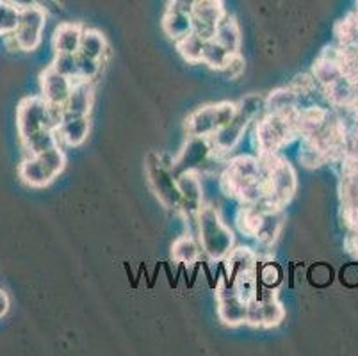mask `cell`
<instances>
[{
    "mask_svg": "<svg viewBox=\"0 0 358 356\" xmlns=\"http://www.w3.org/2000/svg\"><path fill=\"white\" fill-rule=\"evenodd\" d=\"M221 189L227 196L237 198L243 204H259L266 196V182L259 159L239 155L229 162L221 175Z\"/></svg>",
    "mask_w": 358,
    "mask_h": 356,
    "instance_id": "cell-1",
    "label": "cell"
},
{
    "mask_svg": "<svg viewBox=\"0 0 358 356\" xmlns=\"http://www.w3.org/2000/svg\"><path fill=\"white\" fill-rule=\"evenodd\" d=\"M298 113L299 109L284 114L266 113V116L260 118L255 129V139L260 153H278V150L299 136Z\"/></svg>",
    "mask_w": 358,
    "mask_h": 356,
    "instance_id": "cell-2",
    "label": "cell"
},
{
    "mask_svg": "<svg viewBox=\"0 0 358 356\" xmlns=\"http://www.w3.org/2000/svg\"><path fill=\"white\" fill-rule=\"evenodd\" d=\"M198 241L201 250L213 260H224L234 250V234L221 221L216 208L203 207L198 211Z\"/></svg>",
    "mask_w": 358,
    "mask_h": 356,
    "instance_id": "cell-3",
    "label": "cell"
},
{
    "mask_svg": "<svg viewBox=\"0 0 358 356\" xmlns=\"http://www.w3.org/2000/svg\"><path fill=\"white\" fill-rule=\"evenodd\" d=\"M237 114V104L234 102H220L214 106H203L194 111L187 122H185V130L189 137H205L209 139L210 136L217 132L221 127L232 122Z\"/></svg>",
    "mask_w": 358,
    "mask_h": 356,
    "instance_id": "cell-4",
    "label": "cell"
},
{
    "mask_svg": "<svg viewBox=\"0 0 358 356\" xmlns=\"http://www.w3.org/2000/svg\"><path fill=\"white\" fill-rule=\"evenodd\" d=\"M16 127H18V134L20 139H27L38 130L52 129L55 130L54 122L50 116V107L48 102L41 94L38 97H27L24 98L16 111Z\"/></svg>",
    "mask_w": 358,
    "mask_h": 356,
    "instance_id": "cell-5",
    "label": "cell"
},
{
    "mask_svg": "<svg viewBox=\"0 0 358 356\" xmlns=\"http://www.w3.org/2000/svg\"><path fill=\"white\" fill-rule=\"evenodd\" d=\"M146 175H148L150 187L166 208H180L182 198L177 185V176H173L168 166L162 164L161 157H148Z\"/></svg>",
    "mask_w": 358,
    "mask_h": 356,
    "instance_id": "cell-6",
    "label": "cell"
},
{
    "mask_svg": "<svg viewBox=\"0 0 358 356\" xmlns=\"http://www.w3.org/2000/svg\"><path fill=\"white\" fill-rule=\"evenodd\" d=\"M47 13L41 8H38V6L22 9L18 27L13 32V36H15L18 45H20V50L32 52L40 47L45 24H47Z\"/></svg>",
    "mask_w": 358,
    "mask_h": 356,
    "instance_id": "cell-7",
    "label": "cell"
},
{
    "mask_svg": "<svg viewBox=\"0 0 358 356\" xmlns=\"http://www.w3.org/2000/svg\"><path fill=\"white\" fill-rule=\"evenodd\" d=\"M227 15L223 0H196L191 8L193 18V32L201 39H213L217 25Z\"/></svg>",
    "mask_w": 358,
    "mask_h": 356,
    "instance_id": "cell-8",
    "label": "cell"
},
{
    "mask_svg": "<svg viewBox=\"0 0 358 356\" xmlns=\"http://www.w3.org/2000/svg\"><path fill=\"white\" fill-rule=\"evenodd\" d=\"M246 305L237 290L234 289V283L224 282L217 289V318L227 326H239L246 322Z\"/></svg>",
    "mask_w": 358,
    "mask_h": 356,
    "instance_id": "cell-9",
    "label": "cell"
},
{
    "mask_svg": "<svg viewBox=\"0 0 358 356\" xmlns=\"http://www.w3.org/2000/svg\"><path fill=\"white\" fill-rule=\"evenodd\" d=\"M177 185L180 191V211L184 215L198 214L203 200V189H201L200 173L196 169H185L177 175Z\"/></svg>",
    "mask_w": 358,
    "mask_h": 356,
    "instance_id": "cell-10",
    "label": "cell"
},
{
    "mask_svg": "<svg viewBox=\"0 0 358 356\" xmlns=\"http://www.w3.org/2000/svg\"><path fill=\"white\" fill-rule=\"evenodd\" d=\"M71 86H73V80L64 77V75H61L59 71H55L52 66H48L47 70L41 73V97H43L48 104L64 106L68 97H70Z\"/></svg>",
    "mask_w": 358,
    "mask_h": 356,
    "instance_id": "cell-11",
    "label": "cell"
},
{
    "mask_svg": "<svg viewBox=\"0 0 358 356\" xmlns=\"http://www.w3.org/2000/svg\"><path fill=\"white\" fill-rule=\"evenodd\" d=\"M18 175L22 182L29 187L43 189L55 180V175L47 168L43 161L38 155H27L18 166Z\"/></svg>",
    "mask_w": 358,
    "mask_h": 356,
    "instance_id": "cell-12",
    "label": "cell"
},
{
    "mask_svg": "<svg viewBox=\"0 0 358 356\" xmlns=\"http://www.w3.org/2000/svg\"><path fill=\"white\" fill-rule=\"evenodd\" d=\"M91 107H93V86H91L90 80L75 78L70 97H68L66 104H64V114L90 116Z\"/></svg>",
    "mask_w": 358,
    "mask_h": 356,
    "instance_id": "cell-13",
    "label": "cell"
},
{
    "mask_svg": "<svg viewBox=\"0 0 358 356\" xmlns=\"http://www.w3.org/2000/svg\"><path fill=\"white\" fill-rule=\"evenodd\" d=\"M162 31L166 32L169 39L177 43L178 39L185 38L193 32V18L189 11L177 8V6L168 4L164 16H162Z\"/></svg>",
    "mask_w": 358,
    "mask_h": 356,
    "instance_id": "cell-14",
    "label": "cell"
},
{
    "mask_svg": "<svg viewBox=\"0 0 358 356\" xmlns=\"http://www.w3.org/2000/svg\"><path fill=\"white\" fill-rule=\"evenodd\" d=\"M59 143L68 146H80L90 134V116H71L64 114L63 122L55 129Z\"/></svg>",
    "mask_w": 358,
    "mask_h": 356,
    "instance_id": "cell-15",
    "label": "cell"
},
{
    "mask_svg": "<svg viewBox=\"0 0 358 356\" xmlns=\"http://www.w3.org/2000/svg\"><path fill=\"white\" fill-rule=\"evenodd\" d=\"M84 27L73 22H64L57 25L54 32V50L63 52V54H79L80 39H83Z\"/></svg>",
    "mask_w": 358,
    "mask_h": 356,
    "instance_id": "cell-16",
    "label": "cell"
},
{
    "mask_svg": "<svg viewBox=\"0 0 358 356\" xmlns=\"http://www.w3.org/2000/svg\"><path fill=\"white\" fill-rule=\"evenodd\" d=\"M255 298H259L260 303H262L264 328H273V326H278L280 322L284 321L285 310L282 303L278 301L276 289H268V287H264L262 290L257 289Z\"/></svg>",
    "mask_w": 358,
    "mask_h": 356,
    "instance_id": "cell-17",
    "label": "cell"
},
{
    "mask_svg": "<svg viewBox=\"0 0 358 356\" xmlns=\"http://www.w3.org/2000/svg\"><path fill=\"white\" fill-rule=\"evenodd\" d=\"M328 116H330V113L319 106H310L305 107V109H299L298 134L301 137L314 136V134L327 123Z\"/></svg>",
    "mask_w": 358,
    "mask_h": 356,
    "instance_id": "cell-18",
    "label": "cell"
},
{
    "mask_svg": "<svg viewBox=\"0 0 358 356\" xmlns=\"http://www.w3.org/2000/svg\"><path fill=\"white\" fill-rule=\"evenodd\" d=\"M214 39L220 45H223L230 54H236V52L241 50V29L236 16L229 15V13L224 15V18L221 20V24L217 25Z\"/></svg>",
    "mask_w": 358,
    "mask_h": 356,
    "instance_id": "cell-19",
    "label": "cell"
},
{
    "mask_svg": "<svg viewBox=\"0 0 358 356\" xmlns=\"http://www.w3.org/2000/svg\"><path fill=\"white\" fill-rule=\"evenodd\" d=\"M282 225H284L282 208L264 212L262 223H260V228L259 232H257L255 239L259 241L260 244H264V246H271L276 241V237H278L280 230H282Z\"/></svg>",
    "mask_w": 358,
    "mask_h": 356,
    "instance_id": "cell-20",
    "label": "cell"
},
{
    "mask_svg": "<svg viewBox=\"0 0 358 356\" xmlns=\"http://www.w3.org/2000/svg\"><path fill=\"white\" fill-rule=\"evenodd\" d=\"M299 94L292 87H282L276 90L266 98V113H291L298 109Z\"/></svg>",
    "mask_w": 358,
    "mask_h": 356,
    "instance_id": "cell-21",
    "label": "cell"
},
{
    "mask_svg": "<svg viewBox=\"0 0 358 356\" xmlns=\"http://www.w3.org/2000/svg\"><path fill=\"white\" fill-rule=\"evenodd\" d=\"M200 243L194 241V237L191 234L182 235L171 246V257H173L175 262L185 264V266H191L198 260L200 257Z\"/></svg>",
    "mask_w": 358,
    "mask_h": 356,
    "instance_id": "cell-22",
    "label": "cell"
},
{
    "mask_svg": "<svg viewBox=\"0 0 358 356\" xmlns=\"http://www.w3.org/2000/svg\"><path fill=\"white\" fill-rule=\"evenodd\" d=\"M262 215L264 211L259 205L244 204V207L241 208L236 218L237 228H239L241 234H244L246 237H255L260 228V223H262Z\"/></svg>",
    "mask_w": 358,
    "mask_h": 356,
    "instance_id": "cell-23",
    "label": "cell"
},
{
    "mask_svg": "<svg viewBox=\"0 0 358 356\" xmlns=\"http://www.w3.org/2000/svg\"><path fill=\"white\" fill-rule=\"evenodd\" d=\"M334 32L338 47L358 45V9L348 13L343 20H338L337 24H335Z\"/></svg>",
    "mask_w": 358,
    "mask_h": 356,
    "instance_id": "cell-24",
    "label": "cell"
},
{
    "mask_svg": "<svg viewBox=\"0 0 358 356\" xmlns=\"http://www.w3.org/2000/svg\"><path fill=\"white\" fill-rule=\"evenodd\" d=\"M22 145H24L27 155H40V153L47 152V150L59 145V137H57V132H55V130L43 129L34 132L32 136H29L27 139H24Z\"/></svg>",
    "mask_w": 358,
    "mask_h": 356,
    "instance_id": "cell-25",
    "label": "cell"
},
{
    "mask_svg": "<svg viewBox=\"0 0 358 356\" xmlns=\"http://www.w3.org/2000/svg\"><path fill=\"white\" fill-rule=\"evenodd\" d=\"M107 50H109V47H107V41L102 32L96 31V29H84L83 39H80V54L103 61Z\"/></svg>",
    "mask_w": 358,
    "mask_h": 356,
    "instance_id": "cell-26",
    "label": "cell"
},
{
    "mask_svg": "<svg viewBox=\"0 0 358 356\" xmlns=\"http://www.w3.org/2000/svg\"><path fill=\"white\" fill-rule=\"evenodd\" d=\"M224 260H227V267H229V273L232 276L230 283L234 282V278H236L241 271L257 267V257L250 248H237V250H232Z\"/></svg>",
    "mask_w": 358,
    "mask_h": 356,
    "instance_id": "cell-27",
    "label": "cell"
},
{
    "mask_svg": "<svg viewBox=\"0 0 358 356\" xmlns=\"http://www.w3.org/2000/svg\"><path fill=\"white\" fill-rule=\"evenodd\" d=\"M203 47L205 39H201L200 36L191 32L185 38L178 39L177 41V50L182 57L187 61L189 64H198L201 63V57H203Z\"/></svg>",
    "mask_w": 358,
    "mask_h": 356,
    "instance_id": "cell-28",
    "label": "cell"
},
{
    "mask_svg": "<svg viewBox=\"0 0 358 356\" xmlns=\"http://www.w3.org/2000/svg\"><path fill=\"white\" fill-rule=\"evenodd\" d=\"M234 289L237 290L241 298L244 301H250L257 296V287H259V278H257V267H252V269L241 271L234 278Z\"/></svg>",
    "mask_w": 358,
    "mask_h": 356,
    "instance_id": "cell-29",
    "label": "cell"
},
{
    "mask_svg": "<svg viewBox=\"0 0 358 356\" xmlns=\"http://www.w3.org/2000/svg\"><path fill=\"white\" fill-rule=\"evenodd\" d=\"M229 55H230V52L227 50L223 45L217 43L216 39L214 38L207 39V41H205V47H203V57H201V63L207 64V66L213 68V70L221 71V68L224 66V63H227Z\"/></svg>",
    "mask_w": 358,
    "mask_h": 356,
    "instance_id": "cell-30",
    "label": "cell"
},
{
    "mask_svg": "<svg viewBox=\"0 0 358 356\" xmlns=\"http://www.w3.org/2000/svg\"><path fill=\"white\" fill-rule=\"evenodd\" d=\"M20 22V9L9 4L8 0H0V36L13 34Z\"/></svg>",
    "mask_w": 358,
    "mask_h": 356,
    "instance_id": "cell-31",
    "label": "cell"
},
{
    "mask_svg": "<svg viewBox=\"0 0 358 356\" xmlns=\"http://www.w3.org/2000/svg\"><path fill=\"white\" fill-rule=\"evenodd\" d=\"M55 71H59L64 77L79 78V61H77V54H63V52H55V57L50 64Z\"/></svg>",
    "mask_w": 358,
    "mask_h": 356,
    "instance_id": "cell-32",
    "label": "cell"
},
{
    "mask_svg": "<svg viewBox=\"0 0 358 356\" xmlns=\"http://www.w3.org/2000/svg\"><path fill=\"white\" fill-rule=\"evenodd\" d=\"M298 159L299 162L303 166H307V168H319V166H323L324 162H328L327 155H324L323 152H319L308 139H303V143H301Z\"/></svg>",
    "mask_w": 358,
    "mask_h": 356,
    "instance_id": "cell-33",
    "label": "cell"
},
{
    "mask_svg": "<svg viewBox=\"0 0 358 356\" xmlns=\"http://www.w3.org/2000/svg\"><path fill=\"white\" fill-rule=\"evenodd\" d=\"M38 157H40L41 161L47 164V168L50 169L55 176H59L61 173H63L64 166H66V155H64L61 145H57V146H54V148L47 150V152L40 153Z\"/></svg>",
    "mask_w": 358,
    "mask_h": 356,
    "instance_id": "cell-34",
    "label": "cell"
},
{
    "mask_svg": "<svg viewBox=\"0 0 358 356\" xmlns=\"http://www.w3.org/2000/svg\"><path fill=\"white\" fill-rule=\"evenodd\" d=\"M77 61H79V78H84V80H95L99 77L100 70H102L103 61H99V59L87 57L84 54H77Z\"/></svg>",
    "mask_w": 358,
    "mask_h": 356,
    "instance_id": "cell-35",
    "label": "cell"
},
{
    "mask_svg": "<svg viewBox=\"0 0 358 356\" xmlns=\"http://www.w3.org/2000/svg\"><path fill=\"white\" fill-rule=\"evenodd\" d=\"M257 276H260V283L262 287H268V289H276L282 282V271L276 264L266 262L260 267V273H257Z\"/></svg>",
    "mask_w": 358,
    "mask_h": 356,
    "instance_id": "cell-36",
    "label": "cell"
},
{
    "mask_svg": "<svg viewBox=\"0 0 358 356\" xmlns=\"http://www.w3.org/2000/svg\"><path fill=\"white\" fill-rule=\"evenodd\" d=\"M244 70H246V64H244L243 55H241L239 52H236V54L229 55L224 66L221 68V73L227 78H230V80H237V78L244 73Z\"/></svg>",
    "mask_w": 358,
    "mask_h": 356,
    "instance_id": "cell-37",
    "label": "cell"
},
{
    "mask_svg": "<svg viewBox=\"0 0 358 356\" xmlns=\"http://www.w3.org/2000/svg\"><path fill=\"white\" fill-rule=\"evenodd\" d=\"M244 325L253 326V328H264V310L259 298L250 299L246 305V322Z\"/></svg>",
    "mask_w": 358,
    "mask_h": 356,
    "instance_id": "cell-38",
    "label": "cell"
},
{
    "mask_svg": "<svg viewBox=\"0 0 358 356\" xmlns=\"http://www.w3.org/2000/svg\"><path fill=\"white\" fill-rule=\"evenodd\" d=\"M315 86V78L310 77V75H298V77L292 80L291 87L298 94H308Z\"/></svg>",
    "mask_w": 358,
    "mask_h": 356,
    "instance_id": "cell-39",
    "label": "cell"
},
{
    "mask_svg": "<svg viewBox=\"0 0 358 356\" xmlns=\"http://www.w3.org/2000/svg\"><path fill=\"white\" fill-rule=\"evenodd\" d=\"M344 246H346L348 253L353 257V259L358 260V232H350L344 241Z\"/></svg>",
    "mask_w": 358,
    "mask_h": 356,
    "instance_id": "cell-40",
    "label": "cell"
},
{
    "mask_svg": "<svg viewBox=\"0 0 358 356\" xmlns=\"http://www.w3.org/2000/svg\"><path fill=\"white\" fill-rule=\"evenodd\" d=\"M36 6L43 9L47 15H59L61 6L57 0H36Z\"/></svg>",
    "mask_w": 358,
    "mask_h": 356,
    "instance_id": "cell-41",
    "label": "cell"
},
{
    "mask_svg": "<svg viewBox=\"0 0 358 356\" xmlns=\"http://www.w3.org/2000/svg\"><path fill=\"white\" fill-rule=\"evenodd\" d=\"M9 306H11V301H9L8 292L0 289V319L4 318L6 313L9 312Z\"/></svg>",
    "mask_w": 358,
    "mask_h": 356,
    "instance_id": "cell-42",
    "label": "cell"
},
{
    "mask_svg": "<svg viewBox=\"0 0 358 356\" xmlns=\"http://www.w3.org/2000/svg\"><path fill=\"white\" fill-rule=\"evenodd\" d=\"M194 2H196V0H169V4L171 6H177V8L184 9V11H189V13H191V8H193Z\"/></svg>",
    "mask_w": 358,
    "mask_h": 356,
    "instance_id": "cell-43",
    "label": "cell"
},
{
    "mask_svg": "<svg viewBox=\"0 0 358 356\" xmlns=\"http://www.w3.org/2000/svg\"><path fill=\"white\" fill-rule=\"evenodd\" d=\"M9 4H13L15 8H18L22 11V9H27V8H32V6H36V0H8Z\"/></svg>",
    "mask_w": 358,
    "mask_h": 356,
    "instance_id": "cell-44",
    "label": "cell"
},
{
    "mask_svg": "<svg viewBox=\"0 0 358 356\" xmlns=\"http://www.w3.org/2000/svg\"><path fill=\"white\" fill-rule=\"evenodd\" d=\"M357 6H358V0H357ZM358 9V8H357Z\"/></svg>",
    "mask_w": 358,
    "mask_h": 356,
    "instance_id": "cell-45",
    "label": "cell"
}]
</instances>
